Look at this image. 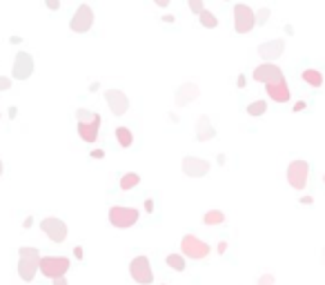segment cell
<instances>
[{"instance_id":"8fae6325","label":"cell","mask_w":325,"mask_h":285,"mask_svg":"<svg viewBox=\"0 0 325 285\" xmlns=\"http://www.w3.org/2000/svg\"><path fill=\"white\" fill-rule=\"evenodd\" d=\"M252 78L261 85H268V83H274V80H285V74L283 69L278 67L274 63H261L256 69L252 71Z\"/></svg>"},{"instance_id":"d6986e66","label":"cell","mask_w":325,"mask_h":285,"mask_svg":"<svg viewBox=\"0 0 325 285\" xmlns=\"http://www.w3.org/2000/svg\"><path fill=\"white\" fill-rule=\"evenodd\" d=\"M114 136H116V142H118L121 149H129L131 145H134V132H131L129 127H123V125L116 127Z\"/></svg>"},{"instance_id":"f35d334b","label":"cell","mask_w":325,"mask_h":285,"mask_svg":"<svg viewBox=\"0 0 325 285\" xmlns=\"http://www.w3.org/2000/svg\"><path fill=\"white\" fill-rule=\"evenodd\" d=\"M32 225H34V216H27L25 221H22V227H25V230H29Z\"/></svg>"},{"instance_id":"1f68e13d","label":"cell","mask_w":325,"mask_h":285,"mask_svg":"<svg viewBox=\"0 0 325 285\" xmlns=\"http://www.w3.org/2000/svg\"><path fill=\"white\" fill-rule=\"evenodd\" d=\"M299 203H301V205H312V203H314V198H312V196H301Z\"/></svg>"},{"instance_id":"83f0119b","label":"cell","mask_w":325,"mask_h":285,"mask_svg":"<svg viewBox=\"0 0 325 285\" xmlns=\"http://www.w3.org/2000/svg\"><path fill=\"white\" fill-rule=\"evenodd\" d=\"M187 7H189V11H192L194 16H199L200 11L205 9V0H187Z\"/></svg>"},{"instance_id":"9a60e30c","label":"cell","mask_w":325,"mask_h":285,"mask_svg":"<svg viewBox=\"0 0 325 285\" xmlns=\"http://www.w3.org/2000/svg\"><path fill=\"white\" fill-rule=\"evenodd\" d=\"M265 94L270 96V101L283 105V103H289L292 98V89H289L288 80H274V83L265 85Z\"/></svg>"},{"instance_id":"5bb4252c","label":"cell","mask_w":325,"mask_h":285,"mask_svg":"<svg viewBox=\"0 0 325 285\" xmlns=\"http://www.w3.org/2000/svg\"><path fill=\"white\" fill-rule=\"evenodd\" d=\"M183 172L189 178H200V176L210 174V160L200 159V156H185L183 159Z\"/></svg>"},{"instance_id":"8d00e7d4","label":"cell","mask_w":325,"mask_h":285,"mask_svg":"<svg viewBox=\"0 0 325 285\" xmlns=\"http://www.w3.org/2000/svg\"><path fill=\"white\" fill-rule=\"evenodd\" d=\"M236 85H238L241 89H243V87H245V85H247V78H245V74H241V76H238V78H236Z\"/></svg>"},{"instance_id":"f546056e","label":"cell","mask_w":325,"mask_h":285,"mask_svg":"<svg viewBox=\"0 0 325 285\" xmlns=\"http://www.w3.org/2000/svg\"><path fill=\"white\" fill-rule=\"evenodd\" d=\"M11 83H14V78H9V76H0V91H9Z\"/></svg>"},{"instance_id":"ee69618b","label":"cell","mask_w":325,"mask_h":285,"mask_svg":"<svg viewBox=\"0 0 325 285\" xmlns=\"http://www.w3.org/2000/svg\"><path fill=\"white\" fill-rule=\"evenodd\" d=\"M162 20L167 22V25H172V22H174V16H172V14H165V16H162Z\"/></svg>"},{"instance_id":"f1b7e54d","label":"cell","mask_w":325,"mask_h":285,"mask_svg":"<svg viewBox=\"0 0 325 285\" xmlns=\"http://www.w3.org/2000/svg\"><path fill=\"white\" fill-rule=\"evenodd\" d=\"M274 283H276L274 274H263V276H258V281H256V285H274Z\"/></svg>"},{"instance_id":"681fc988","label":"cell","mask_w":325,"mask_h":285,"mask_svg":"<svg viewBox=\"0 0 325 285\" xmlns=\"http://www.w3.org/2000/svg\"><path fill=\"white\" fill-rule=\"evenodd\" d=\"M323 263H325V254H323Z\"/></svg>"},{"instance_id":"5b68a950","label":"cell","mask_w":325,"mask_h":285,"mask_svg":"<svg viewBox=\"0 0 325 285\" xmlns=\"http://www.w3.org/2000/svg\"><path fill=\"white\" fill-rule=\"evenodd\" d=\"M210 245L205 243L203 238H199L196 234H185L181 238V254L185 259H194V261H203L210 256Z\"/></svg>"},{"instance_id":"52a82bcc","label":"cell","mask_w":325,"mask_h":285,"mask_svg":"<svg viewBox=\"0 0 325 285\" xmlns=\"http://www.w3.org/2000/svg\"><path fill=\"white\" fill-rule=\"evenodd\" d=\"M129 276L136 281L138 285H152L154 283V269L152 263L145 254H138L129 261Z\"/></svg>"},{"instance_id":"7bdbcfd3","label":"cell","mask_w":325,"mask_h":285,"mask_svg":"<svg viewBox=\"0 0 325 285\" xmlns=\"http://www.w3.org/2000/svg\"><path fill=\"white\" fill-rule=\"evenodd\" d=\"M145 210H147V212L154 210V201H152V198H147V201H145Z\"/></svg>"},{"instance_id":"7402d4cb","label":"cell","mask_w":325,"mask_h":285,"mask_svg":"<svg viewBox=\"0 0 325 285\" xmlns=\"http://www.w3.org/2000/svg\"><path fill=\"white\" fill-rule=\"evenodd\" d=\"M165 263H167V267L174 269V272H185V269H187V261H185L183 254H167Z\"/></svg>"},{"instance_id":"4fadbf2b","label":"cell","mask_w":325,"mask_h":285,"mask_svg":"<svg viewBox=\"0 0 325 285\" xmlns=\"http://www.w3.org/2000/svg\"><path fill=\"white\" fill-rule=\"evenodd\" d=\"M256 53L263 58V63H274V60H278L285 53V40L283 38H276V40L261 42Z\"/></svg>"},{"instance_id":"ac0fdd59","label":"cell","mask_w":325,"mask_h":285,"mask_svg":"<svg viewBox=\"0 0 325 285\" xmlns=\"http://www.w3.org/2000/svg\"><path fill=\"white\" fill-rule=\"evenodd\" d=\"M100 134V118L98 121H78V136L83 142H96Z\"/></svg>"},{"instance_id":"60d3db41","label":"cell","mask_w":325,"mask_h":285,"mask_svg":"<svg viewBox=\"0 0 325 285\" xmlns=\"http://www.w3.org/2000/svg\"><path fill=\"white\" fill-rule=\"evenodd\" d=\"M227 252V241H220L218 243V254H225Z\"/></svg>"},{"instance_id":"4316f807","label":"cell","mask_w":325,"mask_h":285,"mask_svg":"<svg viewBox=\"0 0 325 285\" xmlns=\"http://www.w3.org/2000/svg\"><path fill=\"white\" fill-rule=\"evenodd\" d=\"M270 16H272L270 7H261V9H256V25H265V22L270 20Z\"/></svg>"},{"instance_id":"e575fe53","label":"cell","mask_w":325,"mask_h":285,"mask_svg":"<svg viewBox=\"0 0 325 285\" xmlns=\"http://www.w3.org/2000/svg\"><path fill=\"white\" fill-rule=\"evenodd\" d=\"M91 159H105V152L103 149H91Z\"/></svg>"},{"instance_id":"bcb514c9","label":"cell","mask_w":325,"mask_h":285,"mask_svg":"<svg viewBox=\"0 0 325 285\" xmlns=\"http://www.w3.org/2000/svg\"><path fill=\"white\" fill-rule=\"evenodd\" d=\"M98 87H100V83H91L90 85V91H98Z\"/></svg>"},{"instance_id":"8992f818","label":"cell","mask_w":325,"mask_h":285,"mask_svg":"<svg viewBox=\"0 0 325 285\" xmlns=\"http://www.w3.org/2000/svg\"><path fill=\"white\" fill-rule=\"evenodd\" d=\"M72 267V261L67 256H40V263H38V269H40L42 276L47 279H58V276H65Z\"/></svg>"},{"instance_id":"e0dca14e","label":"cell","mask_w":325,"mask_h":285,"mask_svg":"<svg viewBox=\"0 0 325 285\" xmlns=\"http://www.w3.org/2000/svg\"><path fill=\"white\" fill-rule=\"evenodd\" d=\"M214 138H216V127L212 125L210 116L203 114V116L196 118V141L207 142V141H214Z\"/></svg>"},{"instance_id":"3957f363","label":"cell","mask_w":325,"mask_h":285,"mask_svg":"<svg viewBox=\"0 0 325 285\" xmlns=\"http://www.w3.org/2000/svg\"><path fill=\"white\" fill-rule=\"evenodd\" d=\"M107 218L114 227L118 230H127V227H134L141 218V212L136 207H127V205H111L107 212Z\"/></svg>"},{"instance_id":"7a4b0ae2","label":"cell","mask_w":325,"mask_h":285,"mask_svg":"<svg viewBox=\"0 0 325 285\" xmlns=\"http://www.w3.org/2000/svg\"><path fill=\"white\" fill-rule=\"evenodd\" d=\"M309 172H312V167H309L307 160H303V159L292 160V163L288 165V169H285L288 185L292 187V190H296V192L305 190L307 183H309Z\"/></svg>"},{"instance_id":"836d02e7","label":"cell","mask_w":325,"mask_h":285,"mask_svg":"<svg viewBox=\"0 0 325 285\" xmlns=\"http://www.w3.org/2000/svg\"><path fill=\"white\" fill-rule=\"evenodd\" d=\"M7 116H9V118H11V121H14V118H16V116H18V107H14V105H11V107H9V109H7Z\"/></svg>"},{"instance_id":"6da1fadb","label":"cell","mask_w":325,"mask_h":285,"mask_svg":"<svg viewBox=\"0 0 325 285\" xmlns=\"http://www.w3.org/2000/svg\"><path fill=\"white\" fill-rule=\"evenodd\" d=\"M38 263H40V249L38 248H32V245L18 248V276L25 283L34 281V276L38 272Z\"/></svg>"},{"instance_id":"30bf717a","label":"cell","mask_w":325,"mask_h":285,"mask_svg":"<svg viewBox=\"0 0 325 285\" xmlns=\"http://www.w3.org/2000/svg\"><path fill=\"white\" fill-rule=\"evenodd\" d=\"M34 74V58L32 53L18 52L14 56V65H11V78L14 80H27Z\"/></svg>"},{"instance_id":"b9f144b4","label":"cell","mask_w":325,"mask_h":285,"mask_svg":"<svg viewBox=\"0 0 325 285\" xmlns=\"http://www.w3.org/2000/svg\"><path fill=\"white\" fill-rule=\"evenodd\" d=\"M9 42H11V45H20L22 38H20V36H11V38H9Z\"/></svg>"},{"instance_id":"4dcf8cb0","label":"cell","mask_w":325,"mask_h":285,"mask_svg":"<svg viewBox=\"0 0 325 285\" xmlns=\"http://www.w3.org/2000/svg\"><path fill=\"white\" fill-rule=\"evenodd\" d=\"M45 7H47L49 11H58L60 9V0H45Z\"/></svg>"},{"instance_id":"ab89813d","label":"cell","mask_w":325,"mask_h":285,"mask_svg":"<svg viewBox=\"0 0 325 285\" xmlns=\"http://www.w3.org/2000/svg\"><path fill=\"white\" fill-rule=\"evenodd\" d=\"M73 256H76V259H83V248H80V245L73 248Z\"/></svg>"},{"instance_id":"9c48e42d","label":"cell","mask_w":325,"mask_h":285,"mask_svg":"<svg viewBox=\"0 0 325 285\" xmlns=\"http://www.w3.org/2000/svg\"><path fill=\"white\" fill-rule=\"evenodd\" d=\"M94 20H96L94 9L83 2V5H78V9L73 11L72 20H69V29H72L73 34H87L91 27H94Z\"/></svg>"},{"instance_id":"7dc6e473","label":"cell","mask_w":325,"mask_h":285,"mask_svg":"<svg viewBox=\"0 0 325 285\" xmlns=\"http://www.w3.org/2000/svg\"><path fill=\"white\" fill-rule=\"evenodd\" d=\"M5 174V165H2V160H0V176Z\"/></svg>"},{"instance_id":"f907efd6","label":"cell","mask_w":325,"mask_h":285,"mask_svg":"<svg viewBox=\"0 0 325 285\" xmlns=\"http://www.w3.org/2000/svg\"><path fill=\"white\" fill-rule=\"evenodd\" d=\"M0 118H2V114H0Z\"/></svg>"},{"instance_id":"484cf974","label":"cell","mask_w":325,"mask_h":285,"mask_svg":"<svg viewBox=\"0 0 325 285\" xmlns=\"http://www.w3.org/2000/svg\"><path fill=\"white\" fill-rule=\"evenodd\" d=\"M100 114H96V111H90V109H76V121H98Z\"/></svg>"},{"instance_id":"277c9868","label":"cell","mask_w":325,"mask_h":285,"mask_svg":"<svg viewBox=\"0 0 325 285\" xmlns=\"http://www.w3.org/2000/svg\"><path fill=\"white\" fill-rule=\"evenodd\" d=\"M232 20H234V32L236 34H250L256 27V11L252 7L243 5V2H236L234 9H232Z\"/></svg>"},{"instance_id":"74e56055","label":"cell","mask_w":325,"mask_h":285,"mask_svg":"<svg viewBox=\"0 0 325 285\" xmlns=\"http://www.w3.org/2000/svg\"><path fill=\"white\" fill-rule=\"evenodd\" d=\"M169 2H172V0H154V5L162 7V9H165V7H169Z\"/></svg>"},{"instance_id":"603a6c76","label":"cell","mask_w":325,"mask_h":285,"mask_svg":"<svg viewBox=\"0 0 325 285\" xmlns=\"http://www.w3.org/2000/svg\"><path fill=\"white\" fill-rule=\"evenodd\" d=\"M203 223H205V225H210V227L223 225V223H225V214H223L220 210H207L203 214Z\"/></svg>"},{"instance_id":"d590c367","label":"cell","mask_w":325,"mask_h":285,"mask_svg":"<svg viewBox=\"0 0 325 285\" xmlns=\"http://www.w3.org/2000/svg\"><path fill=\"white\" fill-rule=\"evenodd\" d=\"M52 285H69L65 276H58V279H52Z\"/></svg>"},{"instance_id":"d4e9b609","label":"cell","mask_w":325,"mask_h":285,"mask_svg":"<svg viewBox=\"0 0 325 285\" xmlns=\"http://www.w3.org/2000/svg\"><path fill=\"white\" fill-rule=\"evenodd\" d=\"M245 111H247V116H263L265 111H268V101H254V103H250V105L245 107Z\"/></svg>"},{"instance_id":"44dd1931","label":"cell","mask_w":325,"mask_h":285,"mask_svg":"<svg viewBox=\"0 0 325 285\" xmlns=\"http://www.w3.org/2000/svg\"><path fill=\"white\" fill-rule=\"evenodd\" d=\"M141 185V176L136 174V172H125V174L121 176V180H118V187H121L123 192H129L134 190V187H138Z\"/></svg>"},{"instance_id":"ffe728a7","label":"cell","mask_w":325,"mask_h":285,"mask_svg":"<svg viewBox=\"0 0 325 285\" xmlns=\"http://www.w3.org/2000/svg\"><path fill=\"white\" fill-rule=\"evenodd\" d=\"M301 80H303L305 85H309V87H323V74L314 67L303 69V71H301Z\"/></svg>"},{"instance_id":"f6af8a7d","label":"cell","mask_w":325,"mask_h":285,"mask_svg":"<svg viewBox=\"0 0 325 285\" xmlns=\"http://www.w3.org/2000/svg\"><path fill=\"white\" fill-rule=\"evenodd\" d=\"M285 34H288V36H294V27L292 25H285Z\"/></svg>"},{"instance_id":"c3c4849f","label":"cell","mask_w":325,"mask_h":285,"mask_svg":"<svg viewBox=\"0 0 325 285\" xmlns=\"http://www.w3.org/2000/svg\"><path fill=\"white\" fill-rule=\"evenodd\" d=\"M323 185H325V174H323Z\"/></svg>"},{"instance_id":"cb8c5ba5","label":"cell","mask_w":325,"mask_h":285,"mask_svg":"<svg viewBox=\"0 0 325 285\" xmlns=\"http://www.w3.org/2000/svg\"><path fill=\"white\" fill-rule=\"evenodd\" d=\"M199 22L205 27V29H216L218 27V18H216V14H212L210 9H203L199 14Z\"/></svg>"},{"instance_id":"2e32d148","label":"cell","mask_w":325,"mask_h":285,"mask_svg":"<svg viewBox=\"0 0 325 285\" xmlns=\"http://www.w3.org/2000/svg\"><path fill=\"white\" fill-rule=\"evenodd\" d=\"M199 96H200L199 85H196V83H183L179 89H176V94H174V105L185 107V105H189L192 101H196Z\"/></svg>"},{"instance_id":"7c38bea8","label":"cell","mask_w":325,"mask_h":285,"mask_svg":"<svg viewBox=\"0 0 325 285\" xmlns=\"http://www.w3.org/2000/svg\"><path fill=\"white\" fill-rule=\"evenodd\" d=\"M105 103L109 105V111L114 116H125L129 111V98L121 89H105Z\"/></svg>"},{"instance_id":"d6a6232c","label":"cell","mask_w":325,"mask_h":285,"mask_svg":"<svg viewBox=\"0 0 325 285\" xmlns=\"http://www.w3.org/2000/svg\"><path fill=\"white\" fill-rule=\"evenodd\" d=\"M305 107H307V103H305V101H299V103H294L292 109H294V111H303Z\"/></svg>"},{"instance_id":"ba28073f","label":"cell","mask_w":325,"mask_h":285,"mask_svg":"<svg viewBox=\"0 0 325 285\" xmlns=\"http://www.w3.org/2000/svg\"><path fill=\"white\" fill-rule=\"evenodd\" d=\"M40 230L45 232V236L52 241V243H65L69 234V227L63 218L58 216H47L40 221Z\"/></svg>"}]
</instances>
